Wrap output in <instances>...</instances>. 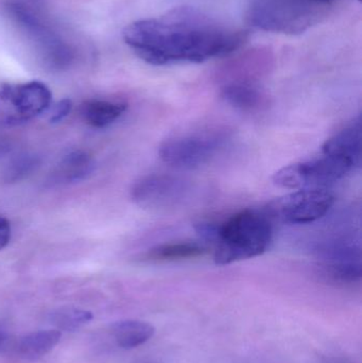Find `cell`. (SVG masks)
Returning a JSON list of instances; mask_svg holds the SVG:
<instances>
[{"mask_svg":"<svg viewBox=\"0 0 362 363\" xmlns=\"http://www.w3.org/2000/svg\"><path fill=\"white\" fill-rule=\"evenodd\" d=\"M322 152L337 155L358 167L361 159V117L327 140L322 146Z\"/></svg>","mask_w":362,"mask_h":363,"instance_id":"cell-10","label":"cell"},{"mask_svg":"<svg viewBox=\"0 0 362 363\" xmlns=\"http://www.w3.org/2000/svg\"><path fill=\"white\" fill-rule=\"evenodd\" d=\"M94 319L91 311L74 307H62L50 313L51 324L57 330L64 332H76L83 326L89 324Z\"/></svg>","mask_w":362,"mask_h":363,"instance_id":"cell-19","label":"cell"},{"mask_svg":"<svg viewBox=\"0 0 362 363\" xmlns=\"http://www.w3.org/2000/svg\"><path fill=\"white\" fill-rule=\"evenodd\" d=\"M50 89L38 81L0 87V128L23 125L42 114L51 104Z\"/></svg>","mask_w":362,"mask_h":363,"instance_id":"cell-5","label":"cell"},{"mask_svg":"<svg viewBox=\"0 0 362 363\" xmlns=\"http://www.w3.org/2000/svg\"><path fill=\"white\" fill-rule=\"evenodd\" d=\"M227 136L222 133H196L176 136L159 147L164 163L181 169H195L210 163L225 147Z\"/></svg>","mask_w":362,"mask_h":363,"instance_id":"cell-6","label":"cell"},{"mask_svg":"<svg viewBox=\"0 0 362 363\" xmlns=\"http://www.w3.org/2000/svg\"><path fill=\"white\" fill-rule=\"evenodd\" d=\"M95 169V161L85 151H72L63 157L50 174L52 185H68L86 180Z\"/></svg>","mask_w":362,"mask_h":363,"instance_id":"cell-11","label":"cell"},{"mask_svg":"<svg viewBox=\"0 0 362 363\" xmlns=\"http://www.w3.org/2000/svg\"><path fill=\"white\" fill-rule=\"evenodd\" d=\"M272 240V225L266 213L246 209L217 224L214 259L230 264L250 259L267 251Z\"/></svg>","mask_w":362,"mask_h":363,"instance_id":"cell-3","label":"cell"},{"mask_svg":"<svg viewBox=\"0 0 362 363\" xmlns=\"http://www.w3.org/2000/svg\"><path fill=\"white\" fill-rule=\"evenodd\" d=\"M206 253L203 245L195 242L166 243L149 250L146 253L147 259L170 262V260L189 259L199 257Z\"/></svg>","mask_w":362,"mask_h":363,"instance_id":"cell-17","label":"cell"},{"mask_svg":"<svg viewBox=\"0 0 362 363\" xmlns=\"http://www.w3.org/2000/svg\"><path fill=\"white\" fill-rule=\"evenodd\" d=\"M127 111L123 102L108 100L91 99L83 102L80 108L81 116L87 125L102 129L120 118Z\"/></svg>","mask_w":362,"mask_h":363,"instance_id":"cell-13","label":"cell"},{"mask_svg":"<svg viewBox=\"0 0 362 363\" xmlns=\"http://www.w3.org/2000/svg\"><path fill=\"white\" fill-rule=\"evenodd\" d=\"M123 38L142 61L162 66L227 57L246 43L248 33L197 9L181 6L162 16L130 23Z\"/></svg>","mask_w":362,"mask_h":363,"instance_id":"cell-1","label":"cell"},{"mask_svg":"<svg viewBox=\"0 0 362 363\" xmlns=\"http://www.w3.org/2000/svg\"><path fill=\"white\" fill-rule=\"evenodd\" d=\"M221 94L227 104L247 112L259 110L267 100L261 89L248 79L231 81L222 87Z\"/></svg>","mask_w":362,"mask_h":363,"instance_id":"cell-12","label":"cell"},{"mask_svg":"<svg viewBox=\"0 0 362 363\" xmlns=\"http://www.w3.org/2000/svg\"><path fill=\"white\" fill-rule=\"evenodd\" d=\"M2 341H4V336H2V335H0V343H1Z\"/></svg>","mask_w":362,"mask_h":363,"instance_id":"cell-23","label":"cell"},{"mask_svg":"<svg viewBox=\"0 0 362 363\" xmlns=\"http://www.w3.org/2000/svg\"><path fill=\"white\" fill-rule=\"evenodd\" d=\"M334 203L335 196L327 189H299L278 199L272 209L287 223L308 224L324 217Z\"/></svg>","mask_w":362,"mask_h":363,"instance_id":"cell-8","label":"cell"},{"mask_svg":"<svg viewBox=\"0 0 362 363\" xmlns=\"http://www.w3.org/2000/svg\"><path fill=\"white\" fill-rule=\"evenodd\" d=\"M12 150V145L6 140H0V159L6 157Z\"/></svg>","mask_w":362,"mask_h":363,"instance_id":"cell-22","label":"cell"},{"mask_svg":"<svg viewBox=\"0 0 362 363\" xmlns=\"http://www.w3.org/2000/svg\"><path fill=\"white\" fill-rule=\"evenodd\" d=\"M356 168L351 162L336 155L321 152L310 161L286 166L274 174L276 185L287 189H327Z\"/></svg>","mask_w":362,"mask_h":363,"instance_id":"cell-4","label":"cell"},{"mask_svg":"<svg viewBox=\"0 0 362 363\" xmlns=\"http://www.w3.org/2000/svg\"><path fill=\"white\" fill-rule=\"evenodd\" d=\"M11 225L6 218L0 216V250L4 249L10 242Z\"/></svg>","mask_w":362,"mask_h":363,"instance_id":"cell-21","label":"cell"},{"mask_svg":"<svg viewBox=\"0 0 362 363\" xmlns=\"http://www.w3.org/2000/svg\"><path fill=\"white\" fill-rule=\"evenodd\" d=\"M344 0H249L247 21L272 33L297 35L322 23Z\"/></svg>","mask_w":362,"mask_h":363,"instance_id":"cell-2","label":"cell"},{"mask_svg":"<svg viewBox=\"0 0 362 363\" xmlns=\"http://www.w3.org/2000/svg\"><path fill=\"white\" fill-rule=\"evenodd\" d=\"M321 277L332 284L353 285L361 279V260H327L319 264Z\"/></svg>","mask_w":362,"mask_h":363,"instance_id":"cell-16","label":"cell"},{"mask_svg":"<svg viewBox=\"0 0 362 363\" xmlns=\"http://www.w3.org/2000/svg\"><path fill=\"white\" fill-rule=\"evenodd\" d=\"M61 339L57 330H38L26 335L18 343V354L23 359L38 360L52 351Z\"/></svg>","mask_w":362,"mask_h":363,"instance_id":"cell-15","label":"cell"},{"mask_svg":"<svg viewBox=\"0 0 362 363\" xmlns=\"http://www.w3.org/2000/svg\"><path fill=\"white\" fill-rule=\"evenodd\" d=\"M40 166V159L32 153H23L11 160L1 172L2 183L14 184L29 178Z\"/></svg>","mask_w":362,"mask_h":363,"instance_id":"cell-18","label":"cell"},{"mask_svg":"<svg viewBox=\"0 0 362 363\" xmlns=\"http://www.w3.org/2000/svg\"><path fill=\"white\" fill-rule=\"evenodd\" d=\"M188 192L186 181L165 174H151L134 184L131 196L140 206L159 209L176 206Z\"/></svg>","mask_w":362,"mask_h":363,"instance_id":"cell-9","label":"cell"},{"mask_svg":"<svg viewBox=\"0 0 362 363\" xmlns=\"http://www.w3.org/2000/svg\"><path fill=\"white\" fill-rule=\"evenodd\" d=\"M8 10L17 23L36 40L43 59L49 67L57 70L69 67L72 61L69 47L45 26L33 11L19 2L9 4Z\"/></svg>","mask_w":362,"mask_h":363,"instance_id":"cell-7","label":"cell"},{"mask_svg":"<svg viewBox=\"0 0 362 363\" xmlns=\"http://www.w3.org/2000/svg\"><path fill=\"white\" fill-rule=\"evenodd\" d=\"M154 334L152 324L138 320H125L112 326L115 342L123 350L136 349L151 340Z\"/></svg>","mask_w":362,"mask_h":363,"instance_id":"cell-14","label":"cell"},{"mask_svg":"<svg viewBox=\"0 0 362 363\" xmlns=\"http://www.w3.org/2000/svg\"><path fill=\"white\" fill-rule=\"evenodd\" d=\"M359 1H361V0H359Z\"/></svg>","mask_w":362,"mask_h":363,"instance_id":"cell-24","label":"cell"},{"mask_svg":"<svg viewBox=\"0 0 362 363\" xmlns=\"http://www.w3.org/2000/svg\"><path fill=\"white\" fill-rule=\"evenodd\" d=\"M72 104L69 99H63L57 102L53 108L52 115L50 117V123H59L69 115L72 112Z\"/></svg>","mask_w":362,"mask_h":363,"instance_id":"cell-20","label":"cell"}]
</instances>
